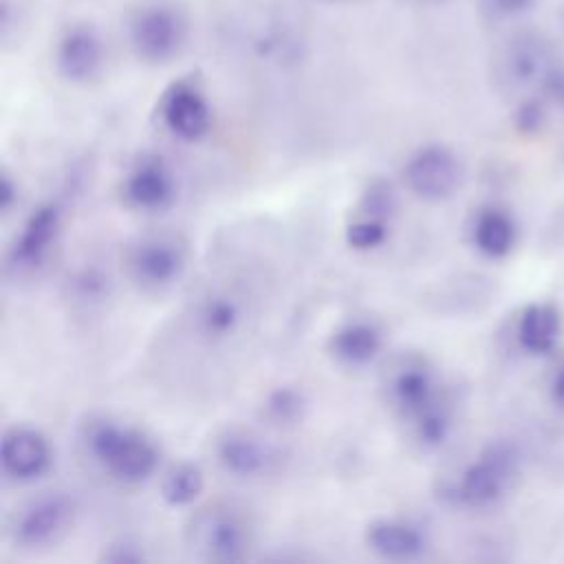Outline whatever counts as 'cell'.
I'll use <instances>...</instances> for the list:
<instances>
[{"label": "cell", "mask_w": 564, "mask_h": 564, "mask_svg": "<svg viewBox=\"0 0 564 564\" xmlns=\"http://www.w3.org/2000/svg\"><path fill=\"white\" fill-rule=\"evenodd\" d=\"M84 443L93 460L117 482H145L159 465L156 445L139 430L110 419L90 421Z\"/></svg>", "instance_id": "1"}, {"label": "cell", "mask_w": 564, "mask_h": 564, "mask_svg": "<svg viewBox=\"0 0 564 564\" xmlns=\"http://www.w3.org/2000/svg\"><path fill=\"white\" fill-rule=\"evenodd\" d=\"M189 13L172 0L145 2L128 20V42L132 53L152 66L170 64L189 42Z\"/></svg>", "instance_id": "2"}, {"label": "cell", "mask_w": 564, "mask_h": 564, "mask_svg": "<svg viewBox=\"0 0 564 564\" xmlns=\"http://www.w3.org/2000/svg\"><path fill=\"white\" fill-rule=\"evenodd\" d=\"M520 474V452L509 441H491L458 474L452 485L456 502L469 509H487L500 502Z\"/></svg>", "instance_id": "3"}, {"label": "cell", "mask_w": 564, "mask_h": 564, "mask_svg": "<svg viewBox=\"0 0 564 564\" xmlns=\"http://www.w3.org/2000/svg\"><path fill=\"white\" fill-rule=\"evenodd\" d=\"M560 59L551 40L531 29L516 31L505 40L496 57V75L502 86L513 90H531L535 95L546 70Z\"/></svg>", "instance_id": "4"}, {"label": "cell", "mask_w": 564, "mask_h": 564, "mask_svg": "<svg viewBox=\"0 0 564 564\" xmlns=\"http://www.w3.org/2000/svg\"><path fill=\"white\" fill-rule=\"evenodd\" d=\"M383 392L388 405L410 423L445 394L434 368L421 357H401L383 375Z\"/></svg>", "instance_id": "5"}, {"label": "cell", "mask_w": 564, "mask_h": 564, "mask_svg": "<svg viewBox=\"0 0 564 564\" xmlns=\"http://www.w3.org/2000/svg\"><path fill=\"white\" fill-rule=\"evenodd\" d=\"M189 544L205 560L240 562L247 557L251 533L240 513L229 507H212L192 520Z\"/></svg>", "instance_id": "6"}, {"label": "cell", "mask_w": 564, "mask_h": 564, "mask_svg": "<svg viewBox=\"0 0 564 564\" xmlns=\"http://www.w3.org/2000/svg\"><path fill=\"white\" fill-rule=\"evenodd\" d=\"M463 163L458 154L443 143H427L419 148L403 165V181L408 189L430 203L445 200L456 194L463 183Z\"/></svg>", "instance_id": "7"}, {"label": "cell", "mask_w": 564, "mask_h": 564, "mask_svg": "<svg viewBox=\"0 0 564 564\" xmlns=\"http://www.w3.org/2000/svg\"><path fill=\"white\" fill-rule=\"evenodd\" d=\"M53 62L66 82L90 84L106 66V40L101 31L88 20L70 22L55 40Z\"/></svg>", "instance_id": "8"}, {"label": "cell", "mask_w": 564, "mask_h": 564, "mask_svg": "<svg viewBox=\"0 0 564 564\" xmlns=\"http://www.w3.org/2000/svg\"><path fill=\"white\" fill-rule=\"evenodd\" d=\"M75 518V500L66 494H42L18 509L11 522L15 544L37 549L62 538Z\"/></svg>", "instance_id": "9"}, {"label": "cell", "mask_w": 564, "mask_h": 564, "mask_svg": "<svg viewBox=\"0 0 564 564\" xmlns=\"http://www.w3.org/2000/svg\"><path fill=\"white\" fill-rule=\"evenodd\" d=\"M187 264L185 245L172 234L141 236L128 251V269L145 289H165L181 278Z\"/></svg>", "instance_id": "10"}, {"label": "cell", "mask_w": 564, "mask_h": 564, "mask_svg": "<svg viewBox=\"0 0 564 564\" xmlns=\"http://www.w3.org/2000/svg\"><path fill=\"white\" fill-rule=\"evenodd\" d=\"M159 117L163 126L183 141H198L212 128L209 99L192 79H176L163 90Z\"/></svg>", "instance_id": "11"}, {"label": "cell", "mask_w": 564, "mask_h": 564, "mask_svg": "<svg viewBox=\"0 0 564 564\" xmlns=\"http://www.w3.org/2000/svg\"><path fill=\"white\" fill-rule=\"evenodd\" d=\"M53 452L48 438L26 425L9 427L0 441V465L7 478L15 482H33L48 471Z\"/></svg>", "instance_id": "12"}, {"label": "cell", "mask_w": 564, "mask_h": 564, "mask_svg": "<svg viewBox=\"0 0 564 564\" xmlns=\"http://www.w3.org/2000/svg\"><path fill=\"white\" fill-rule=\"evenodd\" d=\"M59 227L62 212L57 205L44 203L31 212L9 249V267L18 273H31L40 269L57 240Z\"/></svg>", "instance_id": "13"}, {"label": "cell", "mask_w": 564, "mask_h": 564, "mask_svg": "<svg viewBox=\"0 0 564 564\" xmlns=\"http://www.w3.org/2000/svg\"><path fill=\"white\" fill-rule=\"evenodd\" d=\"M394 212V192L388 183L375 181L359 200L357 214L346 225V242L355 251H372L388 240Z\"/></svg>", "instance_id": "14"}, {"label": "cell", "mask_w": 564, "mask_h": 564, "mask_svg": "<svg viewBox=\"0 0 564 564\" xmlns=\"http://www.w3.org/2000/svg\"><path fill=\"white\" fill-rule=\"evenodd\" d=\"M123 198L139 212H163L176 198V178L161 156H141L123 176Z\"/></svg>", "instance_id": "15"}, {"label": "cell", "mask_w": 564, "mask_h": 564, "mask_svg": "<svg viewBox=\"0 0 564 564\" xmlns=\"http://www.w3.org/2000/svg\"><path fill=\"white\" fill-rule=\"evenodd\" d=\"M214 454L218 465L236 478L264 476L275 463V452L271 445L264 443L256 432L242 427L225 430L214 443Z\"/></svg>", "instance_id": "16"}, {"label": "cell", "mask_w": 564, "mask_h": 564, "mask_svg": "<svg viewBox=\"0 0 564 564\" xmlns=\"http://www.w3.org/2000/svg\"><path fill=\"white\" fill-rule=\"evenodd\" d=\"M366 544L375 555L383 560L405 562V560H416L425 553L427 535L421 531V527L412 522L381 518L368 524Z\"/></svg>", "instance_id": "17"}, {"label": "cell", "mask_w": 564, "mask_h": 564, "mask_svg": "<svg viewBox=\"0 0 564 564\" xmlns=\"http://www.w3.org/2000/svg\"><path fill=\"white\" fill-rule=\"evenodd\" d=\"M564 330L562 311L551 302L527 304L516 322L518 346L529 355H549L557 348Z\"/></svg>", "instance_id": "18"}, {"label": "cell", "mask_w": 564, "mask_h": 564, "mask_svg": "<svg viewBox=\"0 0 564 564\" xmlns=\"http://www.w3.org/2000/svg\"><path fill=\"white\" fill-rule=\"evenodd\" d=\"M469 234L478 253L500 260L507 258L518 242V223L505 207L487 205L474 216Z\"/></svg>", "instance_id": "19"}, {"label": "cell", "mask_w": 564, "mask_h": 564, "mask_svg": "<svg viewBox=\"0 0 564 564\" xmlns=\"http://www.w3.org/2000/svg\"><path fill=\"white\" fill-rule=\"evenodd\" d=\"M383 346V333L381 328L370 319H350L344 322L335 333L330 335L328 348L330 355L344 364V366H368Z\"/></svg>", "instance_id": "20"}, {"label": "cell", "mask_w": 564, "mask_h": 564, "mask_svg": "<svg viewBox=\"0 0 564 564\" xmlns=\"http://www.w3.org/2000/svg\"><path fill=\"white\" fill-rule=\"evenodd\" d=\"M454 421H456L454 401L445 392L438 401H434L430 408H425L421 414H416L408 425L412 430L414 441L423 449H436L452 436Z\"/></svg>", "instance_id": "21"}, {"label": "cell", "mask_w": 564, "mask_h": 564, "mask_svg": "<svg viewBox=\"0 0 564 564\" xmlns=\"http://www.w3.org/2000/svg\"><path fill=\"white\" fill-rule=\"evenodd\" d=\"M242 319L240 304L227 293H214L205 297L196 311V326L209 339L229 337Z\"/></svg>", "instance_id": "22"}, {"label": "cell", "mask_w": 564, "mask_h": 564, "mask_svg": "<svg viewBox=\"0 0 564 564\" xmlns=\"http://www.w3.org/2000/svg\"><path fill=\"white\" fill-rule=\"evenodd\" d=\"M203 487V471L194 463H178L163 474L161 496L172 507H185L200 496Z\"/></svg>", "instance_id": "23"}, {"label": "cell", "mask_w": 564, "mask_h": 564, "mask_svg": "<svg viewBox=\"0 0 564 564\" xmlns=\"http://www.w3.org/2000/svg\"><path fill=\"white\" fill-rule=\"evenodd\" d=\"M304 410H306L304 394L291 386H280L271 390L264 399V414L275 425H293L302 421Z\"/></svg>", "instance_id": "24"}, {"label": "cell", "mask_w": 564, "mask_h": 564, "mask_svg": "<svg viewBox=\"0 0 564 564\" xmlns=\"http://www.w3.org/2000/svg\"><path fill=\"white\" fill-rule=\"evenodd\" d=\"M549 121V104L540 95H524L513 108V128L522 137H535Z\"/></svg>", "instance_id": "25"}, {"label": "cell", "mask_w": 564, "mask_h": 564, "mask_svg": "<svg viewBox=\"0 0 564 564\" xmlns=\"http://www.w3.org/2000/svg\"><path fill=\"white\" fill-rule=\"evenodd\" d=\"M538 0H478V15L494 26L516 22L533 11Z\"/></svg>", "instance_id": "26"}, {"label": "cell", "mask_w": 564, "mask_h": 564, "mask_svg": "<svg viewBox=\"0 0 564 564\" xmlns=\"http://www.w3.org/2000/svg\"><path fill=\"white\" fill-rule=\"evenodd\" d=\"M535 95H540L549 106L564 110V59L562 57L546 70Z\"/></svg>", "instance_id": "27"}, {"label": "cell", "mask_w": 564, "mask_h": 564, "mask_svg": "<svg viewBox=\"0 0 564 564\" xmlns=\"http://www.w3.org/2000/svg\"><path fill=\"white\" fill-rule=\"evenodd\" d=\"M73 293L79 300H97L106 293L108 289V278H104L101 271L97 269H82L73 280H70Z\"/></svg>", "instance_id": "28"}, {"label": "cell", "mask_w": 564, "mask_h": 564, "mask_svg": "<svg viewBox=\"0 0 564 564\" xmlns=\"http://www.w3.org/2000/svg\"><path fill=\"white\" fill-rule=\"evenodd\" d=\"M15 203H18V183L13 181V176L7 170H2V174H0V209H2V214H9Z\"/></svg>", "instance_id": "29"}, {"label": "cell", "mask_w": 564, "mask_h": 564, "mask_svg": "<svg viewBox=\"0 0 564 564\" xmlns=\"http://www.w3.org/2000/svg\"><path fill=\"white\" fill-rule=\"evenodd\" d=\"M104 557L110 562H139V560H143V553L137 544L119 542V544H112L110 551L104 553Z\"/></svg>", "instance_id": "30"}, {"label": "cell", "mask_w": 564, "mask_h": 564, "mask_svg": "<svg viewBox=\"0 0 564 564\" xmlns=\"http://www.w3.org/2000/svg\"><path fill=\"white\" fill-rule=\"evenodd\" d=\"M549 394L551 401L560 408H564V361L553 370L551 381H549Z\"/></svg>", "instance_id": "31"}, {"label": "cell", "mask_w": 564, "mask_h": 564, "mask_svg": "<svg viewBox=\"0 0 564 564\" xmlns=\"http://www.w3.org/2000/svg\"><path fill=\"white\" fill-rule=\"evenodd\" d=\"M401 4H408V7H419V9H430V7H438V4H445L447 0H399Z\"/></svg>", "instance_id": "32"}, {"label": "cell", "mask_w": 564, "mask_h": 564, "mask_svg": "<svg viewBox=\"0 0 564 564\" xmlns=\"http://www.w3.org/2000/svg\"><path fill=\"white\" fill-rule=\"evenodd\" d=\"M322 2H333V4H339V2H348V0H322Z\"/></svg>", "instance_id": "33"}]
</instances>
